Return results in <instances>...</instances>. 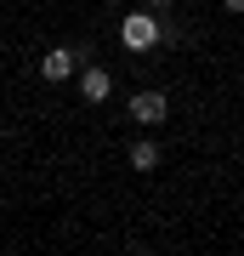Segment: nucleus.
I'll list each match as a JSON object with an SVG mask.
<instances>
[{
	"label": "nucleus",
	"mask_w": 244,
	"mask_h": 256,
	"mask_svg": "<svg viewBox=\"0 0 244 256\" xmlns=\"http://www.w3.org/2000/svg\"><path fill=\"white\" fill-rule=\"evenodd\" d=\"M159 40H171V28H165L154 12H131V18L119 23V46L125 52H154Z\"/></svg>",
	"instance_id": "1"
},
{
	"label": "nucleus",
	"mask_w": 244,
	"mask_h": 256,
	"mask_svg": "<svg viewBox=\"0 0 244 256\" xmlns=\"http://www.w3.org/2000/svg\"><path fill=\"white\" fill-rule=\"evenodd\" d=\"M165 114H171L165 92H136V97H131V120H136V126H159Z\"/></svg>",
	"instance_id": "2"
},
{
	"label": "nucleus",
	"mask_w": 244,
	"mask_h": 256,
	"mask_svg": "<svg viewBox=\"0 0 244 256\" xmlns=\"http://www.w3.org/2000/svg\"><path fill=\"white\" fill-rule=\"evenodd\" d=\"M74 68H85V63H80V52H68V46H57V52L40 57V74H45V80H74Z\"/></svg>",
	"instance_id": "3"
},
{
	"label": "nucleus",
	"mask_w": 244,
	"mask_h": 256,
	"mask_svg": "<svg viewBox=\"0 0 244 256\" xmlns=\"http://www.w3.org/2000/svg\"><path fill=\"white\" fill-rule=\"evenodd\" d=\"M108 92H114L108 68H91V63H85V74H80V97H85V102H108Z\"/></svg>",
	"instance_id": "4"
},
{
	"label": "nucleus",
	"mask_w": 244,
	"mask_h": 256,
	"mask_svg": "<svg viewBox=\"0 0 244 256\" xmlns=\"http://www.w3.org/2000/svg\"><path fill=\"white\" fill-rule=\"evenodd\" d=\"M131 165H136V171H159V142H131Z\"/></svg>",
	"instance_id": "5"
},
{
	"label": "nucleus",
	"mask_w": 244,
	"mask_h": 256,
	"mask_svg": "<svg viewBox=\"0 0 244 256\" xmlns=\"http://www.w3.org/2000/svg\"><path fill=\"white\" fill-rule=\"evenodd\" d=\"M142 6H148V12H159V6H171V0H142Z\"/></svg>",
	"instance_id": "6"
},
{
	"label": "nucleus",
	"mask_w": 244,
	"mask_h": 256,
	"mask_svg": "<svg viewBox=\"0 0 244 256\" xmlns=\"http://www.w3.org/2000/svg\"><path fill=\"white\" fill-rule=\"evenodd\" d=\"M222 6H227V12H244V0H222Z\"/></svg>",
	"instance_id": "7"
}]
</instances>
